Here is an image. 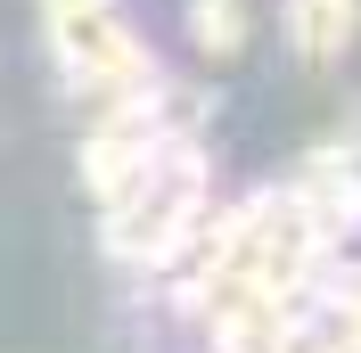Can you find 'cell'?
I'll return each instance as SVG.
<instances>
[{
	"label": "cell",
	"mask_w": 361,
	"mask_h": 353,
	"mask_svg": "<svg viewBox=\"0 0 361 353\" xmlns=\"http://www.w3.org/2000/svg\"><path fill=\"white\" fill-rule=\"evenodd\" d=\"M288 17H295V42L312 49V58L353 42V0H288Z\"/></svg>",
	"instance_id": "cell-1"
},
{
	"label": "cell",
	"mask_w": 361,
	"mask_h": 353,
	"mask_svg": "<svg viewBox=\"0 0 361 353\" xmlns=\"http://www.w3.org/2000/svg\"><path fill=\"white\" fill-rule=\"evenodd\" d=\"M247 42V17L230 0H197V49H238Z\"/></svg>",
	"instance_id": "cell-2"
}]
</instances>
